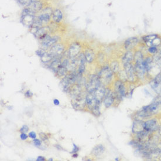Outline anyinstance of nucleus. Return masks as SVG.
<instances>
[{"label":"nucleus","instance_id":"1","mask_svg":"<svg viewBox=\"0 0 161 161\" xmlns=\"http://www.w3.org/2000/svg\"><path fill=\"white\" fill-rule=\"evenodd\" d=\"M37 14L27 7L24 8L20 14V22L25 26L30 28L37 16Z\"/></svg>","mask_w":161,"mask_h":161},{"label":"nucleus","instance_id":"2","mask_svg":"<svg viewBox=\"0 0 161 161\" xmlns=\"http://www.w3.org/2000/svg\"><path fill=\"white\" fill-rule=\"evenodd\" d=\"M102 84L98 75H91L86 81L84 87L87 93H93Z\"/></svg>","mask_w":161,"mask_h":161},{"label":"nucleus","instance_id":"3","mask_svg":"<svg viewBox=\"0 0 161 161\" xmlns=\"http://www.w3.org/2000/svg\"><path fill=\"white\" fill-rule=\"evenodd\" d=\"M113 73L110 66H105L102 67L98 75L102 84L106 86L110 84L113 79Z\"/></svg>","mask_w":161,"mask_h":161},{"label":"nucleus","instance_id":"4","mask_svg":"<svg viewBox=\"0 0 161 161\" xmlns=\"http://www.w3.org/2000/svg\"><path fill=\"white\" fill-rule=\"evenodd\" d=\"M86 94L83 92L71 96V104L73 107L77 110H83L87 106L86 101Z\"/></svg>","mask_w":161,"mask_h":161},{"label":"nucleus","instance_id":"5","mask_svg":"<svg viewBox=\"0 0 161 161\" xmlns=\"http://www.w3.org/2000/svg\"><path fill=\"white\" fill-rule=\"evenodd\" d=\"M53 10L51 7H47L43 8L37 15L38 18L42 22L43 25L48 23L52 19Z\"/></svg>","mask_w":161,"mask_h":161},{"label":"nucleus","instance_id":"6","mask_svg":"<svg viewBox=\"0 0 161 161\" xmlns=\"http://www.w3.org/2000/svg\"><path fill=\"white\" fill-rule=\"evenodd\" d=\"M64 50L65 47L62 43H57L50 48L49 53H50L54 57V58H62Z\"/></svg>","mask_w":161,"mask_h":161},{"label":"nucleus","instance_id":"7","mask_svg":"<svg viewBox=\"0 0 161 161\" xmlns=\"http://www.w3.org/2000/svg\"><path fill=\"white\" fill-rule=\"evenodd\" d=\"M81 46L79 42H75L72 43L68 49L67 55L69 58L70 59H73L76 58L80 53Z\"/></svg>","mask_w":161,"mask_h":161},{"label":"nucleus","instance_id":"8","mask_svg":"<svg viewBox=\"0 0 161 161\" xmlns=\"http://www.w3.org/2000/svg\"><path fill=\"white\" fill-rule=\"evenodd\" d=\"M123 66H124L125 73L126 74L127 80L131 83L135 81L137 75H136L134 66H133L131 63L125 64Z\"/></svg>","mask_w":161,"mask_h":161},{"label":"nucleus","instance_id":"9","mask_svg":"<svg viewBox=\"0 0 161 161\" xmlns=\"http://www.w3.org/2000/svg\"><path fill=\"white\" fill-rule=\"evenodd\" d=\"M60 40V37L56 35L51 37L50 35L45 38L43 40H41V46L45 49H47L52 47L53 45L58 43Z\"/></svg>","mask_w":161,"mask_h":161},{"label":"nucleus","instance_id":"10","mask_svg":"<svg viewBox=\"0 0 161 161\" xmlns=\"http://www.w3.org/2000/svg\"><path fill=\"white\" fill-rule=\"evenodd\" d=\"M116 97L118 99H122L126 94V87L124 83L121 80H117L114 84Z\"/></svg>","mask_w":161,"mask_h":161},{"label":"nucleus","instance_id":"11","mask_svg":"<svg viewBox=\"0 0 161 161\" xmlns=\"http://www.w3.org/2000/svg\"><path fill=\"white\" fill-rule=\"evenodd\" d=\"M86 105L88 109L91 111L93 108H94L96 106L100 105V101L98 100L94 95L93 93H87L86 96Z\"/></svg>","mask_w":161,"mask_h":161},{"label":"nucleus","instance_id":"12","mask_svg":"<svg viewBox=\"0 0 161 161\" xmlns=\"http://www.w3.org/2000/svg\"><path fill=\"white\" fill-rule=\"evenodd\" d=\"M50 32L51 28L49 26H43L38 29H37L33 34L37 39L41 41L47 36L50 35Z\"/></svg>","mask_w":161,"mask_h":161},{"label":"nucleus","instance_id":"13","mask_svg":"<svg viewBox=\"0 0 161 161\" xmlns=\"http://www.w3.org/2000/svg\"><path fill=\"white\" fill-rule=\"evenodd\" d=\"M160 125L155 119H152L145 122V130L149 132H153L159 130Z\"/></svg>","mask_w":161,"mask_h":161},{"label":"nucleus","instance_id":"14","mask_svg":"<svg viewBox=\"0 0 161 161\" xmlns=\"http://www.w3.org/2000/svg\"><path fill=\"white\" fill-rule=\"evenodd\" d=\"M116 96L114 93L111 92L110 90H107L106 94L103 99V103L105 108H110L113 104L116 99Z\"/></svg>","mask_w":161,"mask_h":161},{"label":"nucleus","instance_id":"15","mask_svg":"<svg viewBox=\"0 0 161 161\" xmlns=\"http://www.w3.org/2000/svg\"><path fill=\"white\" fill-rule=\"evenodd\" d=\"M27 8L37 14L43 8V3L40 0H32Z\"/></svg>","mask_w":161,"mask_h":161},{"label":"nucleus","instance_id":"16","mask_svg":"<svg viewBox=\"0 0 161 161\" xmlns=\"http://www.w3.org/2000/svg\"><path fill=\"white\" fill-rule=\"evenodd\" d=\"M145 130V122L142 121L141 120H135L133 122L132 132L134 134H138L142 131Z\"/></svg>","mask_w":161,"mask_h":161},{"label":"nucleus","instance_id":"17","mask_svg":"<svg viewBox=\"0 0 161 161\" xmlns=\"http://www.w3.org/2000/svg\"><path fill=\"white\" fill-rule=\"evenodd\" d=\"M139 40L137 37H131L124 42V46L127 50H131L138 43Z\"/></svg>","mask_w":161,"mask_h":161},{"label":"nucleus","instance_id":"18","mask_svg":"<svg viewBox=\"0 0 161 161\" xmlns=\"http://www.w3.org/2000/svg\"><path fill=\"white\" fill-rule=\"evenodd\" d=\"M151 86L157 93H161V73L151 81Z\"/></svg>","mask_w":161,"mask_h":161},{"label":"nucleus","instance_id":"19","mask_svg":"<svg viewBox=\"0 0 161 161\" xmlns=\"http://www.w3.org/2000/svg\"><path fill=\"white\" fill-rule=\"evenodd\" d=\"M107 89L103 84H101L100 86L93 93L96 99L100 101L101 102L103 101V99L106 94Z\"/></svg>","mask_w":161,"mask_h":161},{"label":"nucleus","instance_id":"20","mask_svg":"<svg viewBox=\"0 0 161 161\" xmlns=\"http://www.w3.org/2000/svg\"><path fill=\"white\" fill-rule=\"evenodd\" d=\"M63 19V13L59 8L53 10L52 14V20L55 23H59Z\"/></svg>","mask_w":161,"mask_h":161},{"label":"nucleus","instance_id":"21","mask_svg":"<svg viewBox=\"0 0 161 161\" xmlns=\"http://www.w3.org/2000/svg\"><path fill=\"white\" fill-rule=\"evenodd\" d=\"M86 60L87 63H91L93 62V61L96 59V54L94 52V50L88 48L86 49L84 52Z\"/></svg>","mask_w":161,"mask_h":161},{"label":"nucleus","instance_id":"22","mask_svg":"<svg viewBox=\"0 0 161 161\" xmlns=\"http://www.w3.org/2000/svg\"><path fill=\"white\" fill-rule=\"evenodd\" d=\"M134 67H135V70L137 76L140 79H142L144 76L145 73L146 72L145 67H143L142 64V63H135Z\"/></svg>","mask_w":161,"mask_h":161},{"label":"nucleus","instance_id":"23","mask_svg":"<svg viewBox=\"0 0 161 161\" xmlns=\"http://www.w3.org/2000/svg\"><path fill=\"white\" fill-rule=\"evenodd\" d=\"M105 148L102 145H97L94 147L91 152V155L96 157H99L101 156L105 152Z\"/></svg>","mask_w":161,"mask_h":161},{"label":"nucleus","instance_id":"24","mask_svg":"<svg viewBox=\"0 0 161 161\" xmlns=\"http://www.w3.org/2000/svg\"><path fill=\"white\" fill-rule=\"evenodd\" d=\"M133 60H134V53L131 52V50H127L122 56L121 61L124 65L127 63H131Z\"/></svg>","mask_w":161,"mask_h":161},{"label":"nucleus","instance_id":"25","mask_svg":"<svg viewBox=\"0 0 161 161\" xmlns=\"http://www.w3.org/2000/svg\"><path fill=\"white\" fill-rule=\"evenodd\" d=\"M152 62L153 58L152 57H148L143 59V61H142V64L145 67L146 72H148L151 70L152 67Z\"/></svg>","mask_w":161,"mask_h":161},{"label":"nucleus","instance_id":"26","mask_svg":"<svg viewBox=\"0 0 161 161\" xmlns=\"http://www.w3.org/2000/svg\"><path fill=\"white\" fill-rule=\"evenodd\" d=\"M68 69L66 67L61 64L60 67L58 69L56 75L59 78H64L68 73Z\"/></svg>","mask_w":161,"mask_h":161},{"label":"nucleus","instance_id":"27","mask_svg":"<svg viewBox=\"0 0 161 161\" xmlns=\"http://www.w3.org/2000/svg\"><path fill=\"white\" fill-rule=\"evenodd\" d=\"M134 61L135 63H141L143 61V55L141 51H137L134 54Z\"/></svg>","mask_w":161,"mask_h":161},{"label":"nucleus","instance_id":"28","mask_svg":"<svg viewBox=\"0 0 161 161\" xmlns=\"http://www.w3.org/2000/svg\"><path fill=\"white\" fill-rule=\"evenodd\" d=\"M111 70L114 73H117L119 72L120 69V64L117 61H113L110 66Z\"/></svg>","mask_w":161,"mask_h":161},{"label":"nucleus","instance_id":"29","mask_svg":"<svg viewBox=\"0 0 161 161\" xmlns=\"http://www.w3.org/2000/svg\"><path fill=\"white\" fill-rule=\"evenodd\" d=\"M86 70V64H79L78 65L77 73L79 76H82L83 74L84 73Z\"/></svg>","mask_w":161,"mask_h":161},{"label":"nucleus","instance_id":"30","mask_svg":"<svg viewBox=\"0 0 161 161\" xmlns=\"http://www.w3.org/2000/svg\"><path fill=\"white\" fill-rule=\"evenodd\" d=\"M35 53L38 56H39L40 58H41L46 53V49L41 48L40 49H38L37 50H36Z\"/></svg>","mask_w":161,"mask_h":161},{"label":"nucleus","instance_id":"31","mask_svg":"<svg viewBox=\"0 0 161 161\" xmlns=\"http://www.w3.org/2000/svg\"><path fill=\"white\" fill-rule=\"evenodd\" d=\"M158 52V48L156 46H151L148 48V52L151 54H155Z\"/></svg>","mask_w":161,"mask_h":161},{"label":"nucleus","instance_id":"32","mask_svg":"<svg viewBox=\"0 0 161 161\" xmlns=\"http://www.w3.org/2000/svg\"><path fill=\"white\" fill-rule=\"evenodd\" d=\"M40 137L41 140L43 141H48L49 140V137L48 135L44 132H40Z\"/></svg>","mask_w":161,"mask_h":161},{"label":"nucleus","instance_id":"33","mask_svg":"<svg viewBox=\"0 0 161 161\" xmlns=\"http://www.w3.org/2000/svg\"><path fill=\"white\" fill-rule=\"evenodd\" d=\"M29 131V127L26 125H23L20 130V132L21 133H27Z\"/></svg>","mask_w":161,"mask_h":161},{"label":"nucleus","instance_id":"34","mask_svg":"<svg viewBox=\"0 0 161 161\" xmlns=\"http://www.w3.org/2000/svg\"><path fill=\"white\" fill-rule=\"evenodd\" d=\"M33 142H34V145H35V146H37V147L40 148V146L42 145V141H41L40 140H39V139H37V138L34 139V140H33Z\"/></svg>","mask_w":161,"mask_h":161},{"label":"nucleus","instance_id":"35","mask_svg":"<svg viewBox=\"0 0 161 161\" xmlns=\"http://www.w3.org/2000/svg\"><path fill=\"white\" fill-rule=\"evenodd\" d=\"M24 95H25V97L28 98V99H31V98H32V97H33L34 94H33V93L31 92V90H27V91H26Z\"/></svg>","mask_w":161,"mask_h":161},{"label":"nucleus","instance_id":"36","mask_svg":"<svg viewBox=\"0 0 161 161\" xmlns=\"http://www.w3.org/2000/svg\"><path fill=\"white\" fill-rule=\"evenodd\" d=\"M73 148L72 151L71 152V154L77 153L79 151V146L78 145H76L75 143H73Z\"/></svg>","mask_w":161,"mask_h":161},{"label":"nucleus","instance_id":"37","mask_svg":"<svg viewBox=\"0 0 161 161\" xmlns=\"http://www.w3.org/2000/svg\"><path fill=\"white\" fill-rule=\"evenodd\" d=\"M28 136H29V138L34 140V139H35L37 138V134L34 131H31V132H30L29 133Z\"/></svg>","mask_w":161,"mask_h":161},{"label":"nucleus","instance_id":"38","mask_svg":"<svg viewBox=\"0 0 161 161\" xmlns=\"http://www.w3.org/2000/svg\"><path fill=\"white\" fill-rule=\"evenodd\" d=\"M28 135H27L26 134V133H21V134L20 135V138L21 140L22 141H25L28 139Z\"/></svg>","mask_w":161,"mask_h":161},{"label":"nucleus","instance_id":"39","mask_svg":"<svg viewBox=\"0 0 161 161\" xmlns=\"http://www.w3.org/2000/svg\"><path fill=\"white\" fill-rule=\"evenodd\" d=\"M53 104L55 105H59L60 104V101L58 100V99H55L53 100Z\"/></svg>","mask_w":161,"mask_h":161},{"label":"nucleus","instance_id":"40","mask_svg":"<svg viewBox=\"0 0 161 161\" xmlns=\"http://www.w3.org/2000/svg\"><path fill=\"white\" fill-rule=\"evenodd\" d=\"M45 160H46V159H45L44 157H42V156H40V157H38V158L37 159V161H45Z\"/></svg>","mask_w":161,"mask_h":161},{"label":"nucleus","instance_id":"41","mask_svg":"<svg viewBox=\"0 0 161 161\" xmlns=\"http://www.w3.org/2000/svg\"><path fill=\"white\" fill-rule=\"evenodd\" d=\"M55 146H56V148L58 149V150H61L63 148H62V147L61 146V145H55Z\"/></svg>","mask_w":161,"mask_h":161},{"label":"nucleus","instance_id":"42","mask_svg":"<svg viewBox=\"0 0 161 161\" xmlns=\"http://www.w3.org/2000/svg\"><path fill=\"white\" fill-rule=\"evenodd\" d=\"M72 157L73 158H76L78 157V154L77 153H75V154H73V155H72Z\"/></svg>","mask_w":161,"mask_h":161},{"label":"nucleus","instance_id":"43","mask_svg":"<svg viewBox=\"0 0 161 161\" xmlns=\"http://www.w3.org/2000/svg\"><path fill=\"white\" fill-rule=\"evenodd\" d=\"M158 130H159V134H160V135L161 136V127H160V128H159Z\"/></svg>","mask_w":161,"mask_h":161},{"label":"nucleus","instance_id":"44","mask_svg":"<svg viewBox=\"0 0 161 161\" xmlns=\"http://www.w3.org/2000/svg\"><path fill=\"white\" fill-rule=\"evenodd\" d=\"M49 161H53V159H52V158H50V159L49 160Z\"/></svg>","mask_w":161,"mask_h":161},{"label":"nucleus","instance_id":"45","mask_svg":"<svg viewBox=\"0 0 161 161\" xmlns=\"http://www.w3.org/2000/svg\"><path fill=\"white\" fill-rule=\"evenodd\" d=\"M15 1H16L17 2H18V1H20V0H15Z\"/></svg>","mask_w":161,"mask_h":161}]
</instances>
